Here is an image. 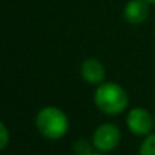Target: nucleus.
Returning a JSON list of instances; mask_svg holds the SVG:
<instances>
[{"mask_svg":"<svg viewBox=\"0 0 155 155\" xmlns=\"http://www.w3.org/2000/svg\"><path fill=\"white\" fill-rule=\"evenodd\" d=\"M94 104L104 114L117 116L128 107V94L116 82H102L94 91Z\"/></svg>","mask_w":155,"mask_h":155,"instance_id":"obj_1","label":"nucleus"},{"mask_svg":"<svg viewBox=\"0 0 155 155\" xmlns=\"http://www.w3.org/2000/svg\"><path fill=\"white\" fill-rule=\"evenodd\" d=\"M35 125L40 134L49 140H59L68 131V119L56 107L41 108L35 117Z\"/></svg>","mask_w":155,"mask_h":155,"instance_id":"obj_2","label":"nucleus"},{"mask_svg":"<svg viewBox=\"0 0 155 155\" xmlns=\"http://www.w3.org/2000/svg\"><path fill=\"white\" fill-rule=\"evenodd\" d=\"M122 140V132L114 123H104L101 125L93 134V147L101 152H111L114 150Z\"/></svg>","mask_w":155,"mask_h":155,"instance_id":"obj_3","label":"nucleus"},{"mask_svg":"<svg viewBox=\"0 0 155 155\" xmlns=\"http://www.w3.org/2000/svg\"><path fill=\"white\" fill-rule=\"evenodd\" d=\"M126 125L128 129L135 135H149L155 125V119L149 114V111L141 107H137L128 113Z\"/></svg>","mask_w":155,"mask_h":155,"instance_id":"obj_4","label":"nucleus"},{"mask_svg":"<svg viewBox=\"0 0 155 155\" xmlns=\"http://www.w3.org/2000/svg\"><path fill=\"white\" fill-rule=\"evenodd\" d=\"M81 76L88 84H102L105 79V67L96 58H88L81 65Z\"/></svg>","mask_w":155,"mask_h":155,"instance_id":"obj_5","label":"nucleus"},{"mask_svg":"<svg viewBox=\"0 0 155 155\" xmlns=\"http://www.w3.org/2000/svg\"><path fill=\"white\" fill-rule=\"evenodd\" d=\"M123 15H125L128 23L140 25L149 15V5L146 0H129L125 6Z\"/></svg>","mask_w":155,"mask_h":155,"instance_id":"obj_6","label":"nucleus"},{"mask_svg":"<svg viewBox=\"0 0 155 155\" xmlns=\"http://www.w3.org/2000/svg\"><path fill=\"white\" fill-rule=\"evenodd\" d=\"M140 155H155V134H149L141 146H140Z\"/></svg>","mask_w":155,"mask_h":155,"instance_id":"obj_7","label":"nucleus"},{"mask_svg":"<svg viewBox=\"0 0 155 155\" xmlns=\"http://www.w3.org/2000/svg\"><path fill=\"white\" fill-rule=\"evenodd\" d=\"M74 150H76L78 155H90V153H93L91 146L85 140H78L76 144H74Z\"/></svg>","mask_w":155,"mask_h":155,"instance_id":"obj_8","label":"nucleus"},{"mask_svg":"<svg viewBox=\"0 0 155 155\" xmlns=\"http://www.w3.org/2000/svg\"><path fill=\"white\" fill-rule=\"evenodd\" d=\"M8 143H9L8 128H6V125L2 122V123H0V149L5 150V149L8 147Z\"/></svg>","mask_w":155,"mask_h":155,"instance_id":"obj_9","label":"nucleus"},{"mask_svg":"<svg viewBox=\"0 0 155 155\" xmlns=\"http://www.w3.org/2000/svg\"><path fill=\"white\" fill-rule=\"evenodd\" d=\"M147 3H155V0H146Z\"/></svg>","mask_w":155,"mask_h":155,"instance_id":"obj_10","label":"nucleus"},{"mask_svg":"<svg viewBox=\"0 0 155 155\" xmlns=\"http://www.w3.org/2000/svg\"><path fill=\"white\" fill-rule=\"evenodd\" d=\"M90 155H101V153H96V152H93V153H90Z\"/></svg>","mask_w":155,"mask_h":155,"instance_id":"obj_11","label":"nucleus"},{"mask_svg":"<svg viewBox=\"0 0 155 155\" xmlns=\"http://www.w3.org/2000/svg\"><path fill=\"white\" fill-rule=\"evenodd\" d=\"M153 119H155V117H153Z\"/></svg>","mask_w":155,"mask_h":155,"instance_id":"obj_12","label":"nucleus"}]
</instances>
